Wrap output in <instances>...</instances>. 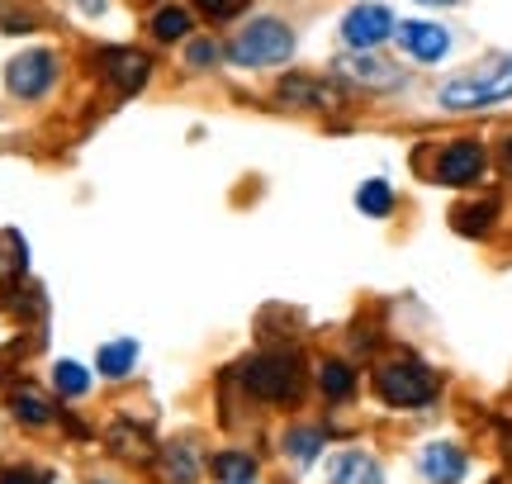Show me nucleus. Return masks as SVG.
<instances>
[{"label": "nucleus", "instance_id": "nucleus-1", "mask_svg": "<svg viewBox=\"0 0 512 484\" xmlns=\"http://www.w3.org/2000/svg\"><path fill=\"white\" fill-rule=\"evenodd\" d=\"M512 95V57H494V62H479L475 72L446 81L437 91L441 110H484Z\"/></svg>", "mask_w": 512, "mask_h": 484}, {"label": "nucleus", "instance_id": "nucleus-2", "mask_svg": "<svg viewBox=\"0 0 512 484\" xmlns=\"http://www.w3.org/2000/svg\"><path fill=\"white\" fill-rule=\"evenodd\" d=\"M290 53H294V34L280 19H256L228 43V57L238 67H275V62H290Z\"/></svg>", "mask_w": 512, "mask_h": 484}, {"label": "nucleus", "instance_id": "nucleus-3", "mask_svg": "<svg viewBox=\"0 0 512 484\" xmlns=\"http://www.w3.org/2000/svg\"><path fill=\"white\" fill-rule=\"evenodd\" d=\"M242 385L256 394V399H275V404H285L299 394V356L290 352H266L247 361L242 366Z\"/></svg>", "mask_w": 512, "mask_h": 484}, {"label": "nucleus", "instance_id": "nucleus-4", "mask_svg": "<svg viewBox=\"0 0 512 484\" xmlns=\"http://www.w3.org/2000/svg\"><path fill=\"white\" fill-rule=\"evenodd\" d=\"M375 390H380L389 404H399V409H418L427 399H437V375L427 371L422 361H389V366H380V375H375Z\"/></svg>", "mask_w": 512, "mask_h": 484}, {"label": "nucleus", "instance_id": "nucleus-5", "mask_svg": "<svg viewBox=\"0 0 512 484\" xmlns=\"http://www.w3.org/2000/svg\"><path fill=\"white\" fill-rule=\"evenodd\" d=\"M5 81H10V91H15L19 100H38V95L57 81V57L43 53V48H34V53H24V57L10 62Z\"/></svg>", "mask_w": 512, "mask_h": 484}, {"label": "nucleus", "instance_id": "nucleus-6", "mask_svg": "<svg viewBox=\"0 0 512 484\" xmlns=\"http://www.w3.org/2000/svg\"><path fill=\"white\" fill-rule=\"evenodd\" d=\"M389 34H394V15H389L384 5H356V10L342 19V38H347L351 48H361V53L380 48Z\"/></svg>", "mask_w": 512, "mask_h": 484}, {"label": "nucleus", "instance_id": "nucleus-7", "mask_svg": "<svg viewBox=\"0 0 512 484\" xmlns=\"http://www.w3.org/2000/svg\"><path fill=\"white\" fill-rule=\"evenodd\" d=\"M484 176V148L479 143H451V148L441 152L437 162V181L441 186H470V181H479Z\"/></svg>", "mask_w": 512, "mask_h": 484}, {"label": "nucleus", "instance_id": "nucleus-8", "mask_svg": "<svg viewBox=\"0 0 512 484\" xmlns=\"http://www.w3.org/2000/svg\"><path fill=\"white\" fill-rule=\"evenodd\" d=\"M399 43L408 57L437 62V57H446V48H451V34H446L441 24H427V19H408V24H399Z\"/></svg>", "mask_w": 512, "mask_h": 484}, {"label": "nucleus", "instance_id": "nucleus-9", "mask_svg": "<svg viewBox=\"0 0 512 484\" xmlns=\"http://www.w3.org/2000/svg\"><path fill=\"white\" fill-rule=\"evenodd\" d=\"M422 475L432 484H460L465 480V456H460V447H451V442H432V447L422 451Z\"/></svg>", "mask_w": 512, "mask_h": 484}, {"label": "nucleus", "instance_id": "nucleus-10", "mask_svg": "<svg viewBox=\"0 0 512 484\" xmlns=\"http://www.w3.org/2000/svg\"><path fill=\"white\" fill-rule=\"evenodd\" d=\"M337 67H342L347 81H361V86H375V91H389V86L403 81V72H394L389 62H380V57H370V53L366 57H342Z\"/></svg>", "mask_w": 512, "mask_h": 484}, {"label": "nucleus", "instance_id": "nucleus-11", "mask_svg": "<svg viewBox=\"0 0 512 484\" xmlns=\"http://www.w3.org/2000/svg\"><path fill=\"white\" fill-rule=\"evenodd\" d=\"M105 76H110L119 91H138L147 81V57L143 53H133V48H110L105 53Z\"/></svg>", "mask_w": 512, "mask_h": 484}, {"label": "nucleus", "instance_id": "nucleus-12", "mask_svg": "<svg viewBox=\"0 0 512 484\" xmlns=\"http://www.w3.org/2000/svg\"><path fill=\"white\" fill-rule=\"evenodd\" d=\"M332 484H380V466L370 461V456H361V451H347V456H337L328 470Z\"/></svg>", "mask_w": 512, "mask_h": 484}, {"label": "nucleus", "instance_id": "nucleus-13", "mask_svg": "<svg viewBox=\"0 0 512 484\" xmlns=\"http://www.w3.org/2000/svg\"><path fill=\"white\" fill-rule=\"evenodd\" d=\"M24 266H29V247H24V238L15 228H5L0 233V290H10L24 276Z\"/></svg>", "mask_w": 512, "mask_h": 484}, {"label": "nucleus", "instance_id": "nucleus-14", "mask_svg": "<svg viewBox=\"0 0 512 484\" xmlns=\"http://www.w3.org/2000/svg\"><path fill=\"white\" fill-rule=\"evenodd\" d=\"M133 361H138V342L133 337H119V342H105L100 347V371L110 375V380H124L133 371Z\"/></svg>", "mask_w": 512, "mask_h": 484}, {"label": "nucleus", "instance_id": "nucleus-15", "mask_svg": "<svg viewBox=\"0 0 512 484\" xmlns=\"http://www.w3.org/2000/svg\"><path fill=\"white\" fill-rule=\"evenodd\" d=\"M214 475H219L223 484H247V480H256V461L242 456V451H219V456H214Z\"/></svg>", "mask_w": 512, "mask_h": 484}, {"label": "nucleus", "instance_id": "nucleus-16", "mask_svg": "<svg viewBox=\"0 0 512 484\" xmlns=\"http://www.w3.org/2000/svg\"><path fill=\"white\" fill-rule=\"evenodd\" d=\"M356 205L366 209L370 219H384V214L394 209V190L384 186V181H366V186L356 190Z\"/></svg>", "mask_w": 512, "mask_h": 484}, {"label": "nucleus", "instance_id": "nucleus-17", "mask_svg": "<svg viewBox=\"0 0 512 484\" xmlns=\"http://www.w3.org/2000/svg\"><path fill=\"white\" fill-rule=\"evenodd\" d=\"M318 447H323V432L318 428H299L285 437V451H290V461L294 466H309L313 456H318Z\"/></svg>", "mask_w": 512, "mask_h": 484}, {"label": "nucleus", "instance_id": "nucleus-18", "mask_svg": "<svg viewBox=\"0 0 512 484\" xmlns=\"http://www.w3.org/2000/svg\"><path fill=\"white\" fill-rule=\"evenodd\" d=\"M318 385H323V394H332V399H347L351 385H356V375H351V366H342V361H323Z\"/></svg>", "mask_w": 512, "mask_h": 484}, {"label": "nucleus", "instance_id": "nucleus-19", "mask_svg": "<svg viewBox=\"0 0 512 484\" xmlns=\"http://www.w3.org/2000/svg\"><path fill=\"white\" fill-rule=\"evenodd\" d=\"M10 404H15V418H19V423H34V428H43V423L53 418V409H48V404H43L34 390H19Z\"/></svg>", "mask_w": 512, "mask_h": 484}, {"label": "nucleus", "instance_id": "nucleus-20", "mask_svg": "<svg viewBox=\"0 0 512 484\" xmlns=\"http://www.w3.org/2000/svg\"><path fill=\"white\" fill-rule=\"evenodd\" d=\"M53 385H57V394H67V399H76V394H86L91 390V375L81 371L76 361H62L53 371Z\"/></svg>", "mask_w": 512, "mask_h": 484}, {"label": "nucleus", "instance_id": "nucleus-21", "mask_svg": "<svg viewBox=\"0 0 512 484\" xmlns=\"http://www.w3.org/2000/svg\"><path fill=\"white\" fill-rule=\"evenodd\" d=\"M152 34L162 38V43H176V38H185V34H190V15L171 5V10H162V15L152 19Z\"/></svg>", "mask_w": 512, "mask_h": 484}, {"label": "nucleus", "instance_id": "nucleus-22", "mask_svg": "<svg viewBox=\"0 0 512 484\" xmlns=\"http://www.w3.org/2000/svg\"><path fill=\"white\" fill-rule=\"evenodd\" d=\"M195 456H190V447H166V475L176 484H195Z\"/></svg>", "mask_w": 512, "mask_h": 484}, {"label": "nucleus", "instance_id": "nucleus-23", "mask_svg": "<svg viewBox=\"0 0 512 484\" xmlns=\"http://www.w3.org/2000/svg\"><path fill=\"white\" fill-rule=\"evenodd\" d=\"M280 95H285V100H313V105H332V95L323 91V86H313V81H304V76H294V81H285V86H280Z\"/></svg>", "mask_w": 512, "mask_h": 484}, {"label": "nucleus", "instance_id": "nucleus-24", "mask_svg": "<svg viewBox=\"0 0 512 484\" xmlns=\"http://www.w3.org/2000/svg\"><path fill=\"white\" fill-rule=\"evenodd\" d=\"M489 214H494V205L465 209V214H456V228L460 233H484V228H489Z\"/></svg>", "mask_w": 512, "mask_h": 484}, {"label": "nucleus", "instance_id": "nucleus-25", "mask_svg": "<svg viewBox=\"0 0 512 484\" xmlns=\"http://www.w3.org/2000/svg\"><path fill=\"white\" fill-rule=\"evenodd\" d=\"M209 19H233L238 10H247V0H195Z\"/></svg>", "mask_w": 512, "mask_h": 484}, {"label": "nucleus", "instance_id": "nucleus-26", "mask_svg": "<svg viewBox=\"0 0 512 484\" xmlns=\"http://www.w3.org/2000/svg\"><path fill=\"white\" fill-rule=\"evenodd\" d=\"M0 484H48V475H38V470H5V475H0Z\"/></svg>", "mask_w": 512, "mask_h": 484}, {"label": "nucleus", "instance_id": "nucleus-27", "mask_svg": "<svg viewBox=\"0 0 512 484\" xmlns=\"http://www.w3.org/2000/svg\"><path fill=\"white\" fill-rule=\"evenodd\" d=\"M190 62H195V67L214 62V48H209V43H190Z\"/></svg>", "mask_w": 512, "mask_h": 484}, {"label": "nucleus", "instance_id": "nucleus-28", "mask_svg": "<svg viewBox=\"0 0 512 484\" xmlns=\"http://www.w3.org/2000/svg\"><path fill=\"white\" fill-rule=\"evenodd\" d=\"M81 10H86V15H100V10H105V0H81Z\"/></svg>", "mask_w": 512, "mask_h": 484}, {"label": "nucleus", "instance_id": "nucleus-29", "mask_svg": "<svg viewBox=\"0 0 512 484\" xmlns=\"http://www.w3.org/2000/svg\"><path fill=\"white\" fill-rule=\"evenodd\" d=\"M503 167H508V176H512V138L503 143Z\"/></svg>", "mask_w": 512, "mask_h": 484}, {"label": "nucleus", "instance_id": "nucleus-30", "mask_svg": "<svg viewBox=\"0 0 512 484\" xmlns=\"http://www.w3.org/2000/svg\"><path fill=\"white\" fill-rule=\"evenodd\" d=\"M422 5H460V0H422Z\"/></svg>", "mask_w": 512, "mask_h": 484}, {"label": "nucleus", "instance_id": "nucleus-31", "mask_svg": "<svg viewBox=\"0 0 512 484\" xmlns=\"http://www.w3.org/2000/svg\"><path fill=\"white\" fill-rule=\"evenodd\" d=\"M247 484H252V480H247Z\"/></svg>", "mask_w": 512, "mask_h": 484}]
</instances>
